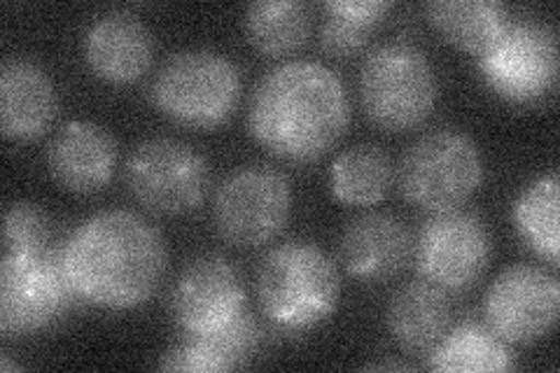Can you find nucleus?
Here are the masks:
<instances>
[{
	"mask_svg": "<svg viewBox=\"0 0 560 373\" xmlns=\"http://www.w3.org/2000/svg\"><path fill=\"white\" fill-rule=\"evenodd\" d=\"M57 89L28 59H8L0 68V127L10 140L40 138L55 121Z\"/></svg>",
	"mask_w": 560,
	"mask_h": 373,
	"instance_id": "dca6fc26",
	"label": "nucleus"
},
{
	"mask_svg": "<svg viewBox=\"0 0 560 373\" xmlns=\"http://www.w3.org/2000/svg\"><path fill=\"white\" fill-rule=\"evenodd\" d=\"M370 369H374V371H381V369H385V371H395V369L407 371L409 366L407 364H399V362H374V364H370Z\"/></svg>",
	"mask_w": 560,
	"mask_h": 373,
	"instance_id": "bb28decb",
	"label": "nucleus"
},
{
	"mask_svg": "<svg viewBox=\"0 0 560 373\" xmlns=\"http://www.w3.org/2000/svg\"><path fill=\"white\" fill-rule=\"evenodd\" d=\"M436 75L423 49L385 43L366 55L360 73L362 108L381 129L407 131L434 110Z\"/></svg>",
	"mask_w": 560,
	"mask_h": 373,
	"instance_id": "39448f33",
	"label": "nucleus"
},
{
	"mask_svg": "<svg viewBox=\"0 0 560 373\" xmlns=\"http://www.w3.org/2000/svg\"><path fill=\"white\" fill-rule=\"evenodd\" d=\"M259 343V327L250 313H241L230 325L203 334H187V339L171 348L160 369L218 373L248 364Z\"/></svg>",
	"mask_w": 560,
	"mask_h": 373,
	"instance_id": "a211bd4d",
	"label": "nucleus"
},
{
	"mask_svg": "<svg viewBox=\"0 0 560 373\" xmlns=\"http://www.w3.org/2000/svg\"><path fill=\"white\" fill-rule=\"evenodd\" d=\"M313 28L311 8L302 0L253 3L245 12V33L265 55H288L300 49Z\"/></svg>",
	"mask_w": 560,
	"mask_h": 373,
	"instance_id": "5701e85b",
	"label": "nucleus"
},
{
	"mask_svg": "<svg viewBox=\"0 0 560 373\" xmlns=\"http://www.w3.org/2000/svg\"><path fill=\"white\" fill-rule=\"evenodd\" d=\"M481 180L479 148L455 129L420 136L399 162V189L405 199L430 212L455 210L479 189Z\"/></svg>",
	"mask_w": 560,
	"mask_h": 373,
	"instance_id": "423d86ee",
	"label": "nucleus"
},
{
	"mask_svg": "<svg viewBox=\"0 0 560 373\" xmlns=\"http://www.w3.org/2000/svg\"><path fill=\"white\" fill-rule=\"evenodd\" d=\"M411 257V234L405 222L370 212L350 222L341 234V259L348 273L364 282L397 276Z\"/></svg>",
	"mask_w": 560,
	"mask_h": 373,
	"instance_id": "f3484780",
	"label": "nucleus"
},
{
	"mask_svg": "<svg viewBox=\"0 0 560 373\" xmlns=\"http://www.w3.org/2000/svg\"><path fill=\"white\" fill-rule=\"evenodd\" d=\"M479 70L502 98L533 103L547 96L558 78L556 33L539 22H510L483 55Z\"/></svg>",
	"mask_w": 560,
	"mask_h": 373,
	"instance_id": "1a4fd4ad",
	"label": "nucleus"
},
{
	"mask_svg": "<svg viewBox=\"0 0 560 373\" xmlns=\"http://www.w3.org/2000/svg\"><path fill=\"white\" fill-rule=\"evenodd\" d=\"M350 119L348 94L335 70L318 61H288L255 86L248 127L257 143L285 162L306 164L329 152Z\"/></svg>",
	"mask_w": 560,
	"mask_h": 373,
	"instance_id": "f03ea898",
	"label": "nucleus"
},
{
	"mask_svg": "<svg viewBox=\"0 0 560 373\" xmlns=\"http://www.w3.org/2000/svg\"><path fill=\"white\" fill-rule=\"evenodd\" d=\"M49 220L35 203H12L3 222V255L33 257L47 253Z\"/></svg>",
	"mask_w": 560,
	"mask_h": 373,
	"instance_id": "a878e982",
	"label": "nucleus"
},
{
	"mask_svg": "<svg viewBox=\"0 0 560 373\" xmlns=\"http://www.w3.org/2000/svg\"><path fill=\"white\" fill-rule=\"evenodd\" d=\"M171 311L187 334L230 325L245 311V292L234 266L218 255L191 259L175 280Z\"/></svg>",
	"mask_w": 560,
	"mask_h": 373,
	"instance_id": "ddd939ff",
	"label": "nucleus"
},
{
	"mask_svg": "<svg viewBox=\"0 0 560 373\" xmlns=\"http://www.w3.org/2000/svg\"><path fill=\"white\" fill-rule=\"evenodd\" d=\"M493 238L475 212H434L418 234L416 264L432 285L444 292H463L486 273Z\"/></svg>",
	"mask_w": 560,
	"mask_h": 373,
	"instance_id": "9d476101",
	"label": "nucleus"
},
{
	"mask_svg": "<svg viewBox=\"0 0 560 373\" xmlns=\"http://www.w3.org/2000/svg\"><path fill=\"white\" fill-rule=\"evenodd\" d=\"M292 189L273 166H243L224 177L215 191L218 234L238 247H259L288 224Z\"/></svg>",
	"mask_w": 560,
	"mask_h": 373,
	"instance_id": "0eeeda50",
	"label": "nucleus"
},
{
	"mask_svg": "<svg viewBox=\"0 0 560 373\" xmlns=\"http://www.w3.org/2000/svg\"><path fill=\"white\" fill-rule=\"evenodd\" d=\"M425 10L448 43L471 55H483L510 24L506 8L495 0H434Z\"/></svg>",
	"mask_w": 560,
	"mask_h": 373,
	"instance_id": "412c9836",
	"label": "nucleus"
},
{
	"mask_svg": "<svg viewBox=\"0 0 560 373\" xmlns=\"http://www.w3.org/2000/svg\"><path fill=\"white\" fill-rule=\"evenodd\" d=\"M390 10L385 0H329L327 20L320 28V45L335 57H353L370 43V35L383 14Z\"/></svg>",
	"mask_w": 560,
	"mask_h": 373,
	"instance_id": "393cba45",
	"label": "nucleus"
},
{
	"mask_svg": "<svg viewBox=\"0 0 560 373\" xmlns=\"http://www.w3.org/2000/svg\"><path fill=\"white\" fill-rule=\"evenodd\" d=\"M73 288L61 259L49 253L8 257L0 264V331L33 334L49 327L68 308Z\"/></svg>",
	"mask_w": 560,
	"mask_h": 373,
	"instance_id": "9b49d317",
	"label": "nucleus"
},
{
	"mask_svg": "<svg viewBox=\"0 0 560 373\" xmlns=\"http://www.w3.org/2000/svg\"><path fill=\"white\" fill-rule=\"evenodd\" d=\"M483 311L488 327L502 341L528 346L553 329L560 313V285L545 269L516 264L488 288Z\"/></svg>",
	"mask_w": 560,
	"mask_h": 373,
	"instance_id": "f8f14e48",
	"label": "nucleus"
},
{
	"mask_svg": "<svg viewBox=\"0 0 560 373\" xmlns=\"http://www.w3.org/2000/svg\"><path fill=\"white\" fill-rule=\"evenodd\" d=\"M241 98L236 63L213 49L175 51L152 84V101L185 127L213 129L232 117Z\"/></svg>",
	"mask_w": 560,
	"mask_h": 373,
	"instance_id": "20e7f679",
	"label": "nucleus"
},
{
	"mask_svg": "<svg viewBox=\"0 0 560 373\" xmlns=\"http://www.w3.org/2000/svg\"><path fill=\"white\" fill-rule=\"evenodd\" d=\"M385 319L401 348L430 350L448 331L451 304L446 292L432 282H409L393 294Z\"/></svg>",
	"mask_w": 560,
	"mask_h": 373,
	"instance_id": "6ab92c4d",
	"label": "nucleus"
},
{
	"mask_svg": "<svg viewBox=\"0 0 560 373\" xmlns=\"http://www.w3.org/2000/svg\"><path fill=\"white\" fill-rule=\"evenodd\" d=\"M337 266L318 245L290 241L273 247L257 269L259 306L285 331L320 325L339 304Z\"/></svg>",
	"mask_w": 560,
	"mask_h": 373,
	"instance_id": "7ed1b4c3",
	"label": "nucleus"
},
{
	"mask_svg": "<svg viewBox=\"0 0 560 373\" xmlns=\"http://www.w3.org/2000/svg\"><path fill=\"white\" fill-rule=\"evenodd\" d=\"M428 366L448 373L512 371L514 354L510 343L502 341L488 325L467 319L442 336V341L430 352Z\"/></svg>",
	"mask_w": 560,
	"mask_h": 373,
	"instance_id": "aec40b11",
	"label": "nucleus"
},
{
	"mask_svg": "<svg viewBox=\"0 0 560 373\" xmlns=\"http://www.w3.org/2000/svg\"><path fill=\"white\" fill-rule=\"evenodd\" d=\"M117 164L115 138L94 121H68L47 148L49 175L73 194H94L110 183Z\"/></svg>",
	"mask_w": 560,
	"mask_h": 373,
	"instance_id": "4468645a",
	"label": "nucleus"
},
{
	"mask_svg": "<svg viewBox=\"0 0 560 373\" xmlns=\"http://www.w3.org/2000/svg\"><path fill=\"white\" fill-rule=\"evenodd\" d=\"M70 288L101 308H136L166 273V245L131 210H103L68 236L59 255Z\"/></svg>",
	"mask_w": 560,
	"mask_h": 373,
	"instance_id": "f257e3e1",
	"label": "nucleus"
},
{
	"mask_svg": "<svg viewBox=\"0 0 560 373\" xmlns=\"http://www.w3.org/2000/svg\"><path fill=\"white\" fill-rule=\"evenodd\" d=\"M393 183V164L376 145L343 150L329 168V189L346 206H374Z\"/></svg>",
	"mask_w": 560,
	"mask_h": 373,
	"instance_id": "4be33fe9",
	"label": "nucleus"
},
{
	"mask_svg": "<svg viewBox=\"0 0 560 373\" xmlns=\"http://www.w3.org/2000/svg\"><path fill=\"white\" fill-rule=\"evenodd\" d=\"M154 57L150 28L129 12H108L84 33V59L105 82L129 84L143 78Z\"/></svg>",
	"mask_w": 560,
	"mask_h": 373,
	"instance_id": "2eb2a0df",
	"label": "nucleus"
},
{
	"mask_svg": "<svg viewBox=\"0 0 560 373\" xmlns=\"http://www.w3.org/2000/svg\"><path fill=\"white\" fill-rule=\"evenodd\" d=\"M558 175L549 173L525 187L514 206V222L518 234L533 250L558 264L560 234H558Z\"/></svg>",
	"mask_w": 560,
	"mask_h": 373,
	"instance_id": "b1692460",
	"label": "nucleus"
},
{
	"mask_svg": "<svg viewBox=\"0 0 560 373\" xmlns=\"http://www.w3.org/2000/svg\"><path fill=\"white\" fill-rule=\"evenodd\" d=\"M127 187L131 197L160 215L195 210L208 191L206 159L180 140L152 138L127 159Z\"/></svg>",
	"mask_w": 560,
	"mask_h": 373,
	"instance_id": "6e6552de",
	"label": "nucleus"
}]
</instances>
